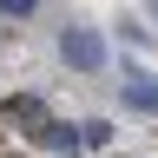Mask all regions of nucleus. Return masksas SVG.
Wrapping results in <instances>:
<instances>
[{
    "instance_id": "f257e3e1",
    "label": "nucleus",
    "mask_w": 158,
    "mask_h": 158,
    "mask_svg": "<svg viewBox=\"0 0 158 158\" xmlns=\"http://www.w3.org/2000/svg\"><path fill=\"white\" fill-rule=\"evenodd\" d=\"M59 59H66L73 73H99L106 66V40H99L92 27H66L59 33Z\"/></svg>"
},
{
    "instance_id": "39448f33",
    "label": "nucleus",
    "mask_w": 158,
    "mask_h": 158,
    "mask_svg": "<svg viewBox=\"0 0 158 158\" xmlns=\"http://www.w3.org/2000/svg\"><path fill=\"white\" fill-rule=\"evenodd\" d=\"M112 138H118V132H112V118H86V152H106Z\"/></svg>"
},
{
    "instance_id": "f03ea898",
    "label": "nucleus",
    "mask_w": 158,
    "mask_h": 158,
    "mask_svg": "<svg viewBox=\"0 0 158 158\" xmlns=\"http://www.w3.org/2000/svg\"><path fill=\"white\" fill-rule=\"evenodd\" d=\"M33 145H40V152L79 158V152H86V125H59V118H46V125H33Z\"/></svg>"
},
{
    "instance_id": "423d86ee",
    "label": "nucleus",
    "mask_w": 158,
    "mask_h": 158,
    "mask_svg": "<svg viewBox=\"0 0 158 158\" xmlns=\"http://www.w3.org/2000/svg\"><path fill=\"white\" fill-rule=\"evenodd\" d=\"M40 0H0V13H33Z\"/></svg>"
},
{
    "instance_id": "7ed1b4c3",
    "label": "nucleus",
    "mask_w": 158,
    "mask_h": 158,
    "mask_svg": "<svg viewBox=\"0 0 158 158\" xmlns=\"http://www.w3.org/2000/svg\"><path fill=\"white\" fill-rule=\"evenodd\" d=\"M0 118L7 125H46V106L33 92H13V99H0Z\"/></svg>"
},
{
    "instance_id": "20e7f679",
    "label": "nucleus",
    "mask_w": 158,
    "mask_h": 158,
    "mask_svg": "<svg viewBox=\"0 0 158 158\" xmlns=\"http://www.w3.org/2000/svg\"><path fill=\"white\" fill-rule=\"evenodd\" d=\"M125 106L158 112V79H152V73H132V79H125Z\"/></svg>"
}]
</instances>
